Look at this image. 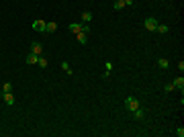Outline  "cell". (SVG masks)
Segmentation results:
<instances>
[{
  "label": "cell",
  "instance_id": "obj_19",
  "mask_svg": "<svg viewBox=\"0 0 184 137\" xmlns=\"http://www.w3.org/2000/svg\"><path fill=\"white\" fill-rule=\"evenodd\" d=\"M176 135H178V137H184V127H178V129H176Z\"/></svg>",
  "mask_w": 184,
  "mask_h": 137
},
{
  "label": "cell",
  "instance_id": "obj_3",
  "mask_svg": "<svg viewBox=\"0 0 184 137\" xmlns=\"http://www.w3.org/2000/svg\"><path fill=\"white\" fill-rule=\"evenodd\" d=\"M31 53H35V55H41V53H43V45H41L39 41H33V43H31Z\"/></svg>",
  "mask_w": 184,
  "mask_h": 137
},
{
  "label": "cell",
  "instance_id": "obj_10",
  "mask_svg": "<svg viewBox=\"0 0 184 137\" xmlns=\"http://www.w3.org/2000/svg\"><path fill=\"white\" fill-rule=\"evenodd\" d=\"M131 115H133V119H143V117H145V113H143V109H141V106H139V109H135Z\"/></svg>",
  "mask_w": 184,
  "mask_h": 137
},
{
  "label": "cell",
  "instance_id": "obj_15",
  "mask_svg": "<svg viewBox=\"0 0 184 137\" xmlns=\"http://www.w3.org/2000/svg\"><path fill=\"white\" fill-rule=\"evenodd\" d=\"M61 70H64L66 74H72V68H70V64H68V61H61Z\"/></svg>",
  "mask_w": 184,
  "mask_h": 137
},
{
  "label": "cell",
  "instance_id": "obj_17",
  "mask_svg": "<svg viewBox=\"0 0 184 137\" xmlns=\"http://www.w3.org/2000/svg\"><path fill=\"white\" fill-rule=\"evenodd\" d=\"M123 6H125V2H123V0H115V10H121Z\"/></svg>",
  "mask_w": 184,
  "mask_h": 137
},
{
  "label": "cell",
  "instance_id": "obj_6",
  "mask_svg": "<svg viewBox=\"0 0 184 137\" xmlns=\"http://www.w3.org/2000/svg\"><path fill=\"white\" fill-rule=\"evenodd\" d=\"M2 98H4V103H6V104H14V94H12V92H4Z\"/></svg>",
  "mask_w": 184,
  "mask_h": 137
},
{
  "label": "cell",
  "instance_id": "obj_5",
  "mask_svg": "<svg viewBox=\"0 0 184 137\" xmlns=\"http://www.w3.org/2000/svg\"><path fill=\"white\" fill-rule=\"evenodd\" d=\"M55 31H58V23H55V21L45 23V33H55Z\"/></svg>",
  "mask_w": 184,
  "mask_h": 137
},
{
  "label": "cell",
  "instance_id": "obj_11",
  "mask_svg": "<svg viewBox=\"0 0 184 137\" xmlns=\"http://www.w3.org/2000/svg\"><path fill=\"white\" fill-rule=\"evenodd\" d=\"M70 31H72V33H80V31H82V25L80 23H70Z\"/></svg>",
  "mask_w": 184,
  "mask_h": 137
},
{
  "label": "cell",
  "instance_id": "obj_20",
  "mask_svg": "<svg viewBox=\"0 0 184 137\" xmlns=\"http://www.w3.org/2000/svg\"><path fill=\"white\" fill-rule=\"evenodd\" d=\"M164 90H166V92H172L174 90V84H172V82H170V84H166V88H164Z\"/></svg>",
  "mask_w": 184,
  "mask_h": 137
},
{
  "label": "cell",
  "instance_id": "obj_13",
  "mask_svg": "<svg viewBox=\"0 0 184 137\" xmlns=\"http://www.w3.org/2000/svg\"><path fill=\"white\" fill-rule=\"evenodd\" d=\"M82 21H84V23H90V21H92V12L90 10H84V12H82Z\"/></svg>",
  "mask_w": 184,
  "mask_h": 137
},
{
  "label": "cell",
  "instance_id": "obj_9",
  "mask_svg": "<svg viewBox=\"0 0 184 137\" xmlns=\"http://www.w3.org/2000/svg\"><path fill=\"white\" fill-rule=\"evenodd\" d=\"M172 84H174V88H180V92H182V88H184V78H182V76H178Z\"/></svg>",
  "mask_w": 184,
  "mask_h": 137
},
{
  "label": "cell",
  "instance_id": "obj_2",
  "mask_svg": "<svg viewBox=\"0 0 184 137\" xmlns=\"http://www.w3.org/2000/svg\"><path fill=\"white\" fill-rule=\"evenodd\" d=\"M145 29H147V31H156V29H158V19H156V16H147V19H145Z\"/></svg>",
  "mask_w": 184,
  "mask_h": 137
},
{
  "label": "cell",
  "instance_id": "obj_12",
  "mask_svg": "<svg viewBox=\"0 0 184 137\" xmlns=\"http://www.w3.org/2000/svg\"><path fill=\"white\" fill-rule=\"evenodd\" d=\"M158 66H160L162 70H168V68H170V64H168V59H166V57H160V59H158Z\"/></svg>",
  "mask_w": 184,
  "mask_h": 137
},
{
  "label": "cell",
  "instance_id": "obj_16",
  "mask_svg": "<svg viewBox=\"0 0 184 137\" xmlns=\"http://www.w3.org/2000/svg\"><path fill=\"white\" fill-rule=\"evenodd\" d=\"M156 33H168V25H158Z\"/></svg>",
  "mask_w": 184,
  "mask_h": 137
},
{
  "label": "cell",
  "instance_id": "obj_21",
  "mask_svg": "<svg viewBox=\"0 0 184 137\" xmlns=\"http://www.w3.org/2000/svg\"><path fill=\"white\" fill-rule=\"evenodd\" d=\"M125 2V6H133V0H123Z\"/></svg>",
  "mask_w": 184,
  "mask_h": 137
},
{
  "label": "cell",
  "instance_id": "obj_1",
  "mask_svg": "<svg viewBox=\"0 0 184 137\" xmlns=\"http://www.w3.org/2000/svg\"><path fill=\"white\" fill-rule=\"evenodd\" d=\"M141 104H139V100L135 98V96H129V98H125V109L129 111V113H133L135 109H139Z\"/></svg>",
  "mask_w": 184,
  "mask_h": 137
},
{
  "label": "cell",
  "instance_id": "obj_4",
  "mask_svg": "<svg viewBox=\"0 0 184 137\" xmlns=\"http://www.w3.org/2000/svg\"><path fill=\"white\" fill-rule=\"evenodd\" d=\"M33 29H35V31H39V33H43V31H45V21L37 19V21L33 23Z\"/></svg>",
  "mask_w": 184,
  "mask_h": 137
},
{
  "label": "cell",
  "instance_id": "obj_7",
  "mask_svg": "<svg viewBox=\"0 0 184 137\" xmlns=\"http://www.w3.org/2000/svg\"><path fill=\"white\" fill-rule=\"evenodd\" d=\"M76 39H78V41H80L82 45H84V43L88 41V33H84V31H80V33H76Z\"/></svg>",
  "mask_w": 184,
  "mask_h": 137
},
{
  "label": "cell",
  "instance_id": "obj_14",
  "mask_svg": "<svg viewBox=\"0 0 184 137\" xmlns=\"http://www.w3.org/2000/svg\"><path fill=\"white\" fill-rule=\"evenodd\" d=\"M37 66H39V68H47V59L43 55H39L37 57Z\"/></svg>",
  "mask_w": 184,
  "mask_h": 137
},
{
  "label": "cell",
  "instance_id": "obj_8",
  "mask_svg": "<svg viewBox=\"0 0 184 137\" xmlns=\"http://www.w3.org/2000/svg\"><path fill=\"white\" fill-rule=\"evenodd\" d=\"M37 57H39V55H35V53H29V55H27V59H25V61H27L29 66H37Z\"/></svg>",
  "mask_w": 184,
  "mask_h": 137
},
{
  "label": "cell",
  "instance_id": "obj_18",
  "mask_svg": "<svg viewBox=\"0 0 184 137\" xmlns=\"http://www.w3.org/2000/svg\"><path fill=\"white\" fill-rule=\"evenodd\" d=\"M2 90H4V92H12V84H10V82H4Z\"/></svg>",
  "mask_w": 184,
  "mask_h": 137
}]
</instances>
